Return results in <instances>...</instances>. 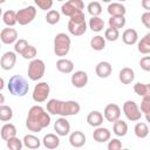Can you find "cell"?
I'll list each match as a JSON object with an SVG mask.
<instances>
[{"instance_id": "9a60e30c", "label": "cell", "mask_w": 150, "mask_h": 150, "mask_svg": "<svg viewBox=\"0 0 150 150\" xmlns=\"http://www.w3.org/2000/svg\"><path fill=\"white\" fill-rule=\"evenodd\" d=\"M111 137V132L108 128H104V127H96V129L94 130L93 132V138L94 141L98 142V143H104L107 141H109Z\"/></svg>"}, {"instance_id": "681fc988", "label": "cell", "mask_w": 150, "mask_h": 150, "mask_svg": "<svg viewBox=\"0 0 150 150\" xmlns=\"http://www.w3.org/2000/svg\"><path fill=\"white\" fill-rule=\"evenodd\" d=\"M5 88V80L2 77H0V91Z\"/></svg>"}, {"instance_id": "6da1fadb", "label": "cell", "mask_w": 150, "mask_h": 150, "mask_svg": "<svg viewBox=\"0 0 150 150\" xmlns=\"http://www.w3.org/2000/svg\"><path fill=\"white\" fill-rule=\"evenodd\" d=\"M50 124V115L41 105H33L28 110L26 128L32 132H40Z\"/></svg>"}, {"instance_id": "7bdbcfd3", "label": "cell", "mask_w": 150, "mask_h": 150, "mask_svg": "<svg viewBox=\"0 0 150 150\" xmlns=\"http://www.w3.org/2000/svg\"><path fill=\"white\" fill-rule=\"evenodd\" d=\"M35 5L42 9V11H47V9H50L52 6H53V0H34Z\"/></svg>"}, {"instance_id": "836d02e7", "label": "cell", "mask_w": 150, "mask_h": 150, "mask_svg": "<svg viewBox=\"0 0 150 150\" xmlns=\"http://www.w3.org/2000/svg\"><path fill=\"white\" fill-rule=\"evenodd\" d=\"M134 91H135L138 96L143 97V96L150 94V84H148V83H142V82H137V83L134 84Z\"/></svg>"}, {"instance_id": "f6af8a7d", "label": "cell", "mask_w": 150, "mask_h": 150, "mask_svg": "<svg viewBox=\"0 0 150 150\" xmlns=\"http://www.w3.org/2000/svg\"><path fill=\"white\" fill-rule=\"evenodd\" d=\"M139 66L144 71H150V56H143L139 61Z\"/></svg>"}, {"instance_id": "9c48e42d", "label": "cell", "mask_w": 150, "mask_h": 150, "mask_svg": "<svg viewBox=\"0 0 150 150\" xmlns=\"http://www.w3.org/2000/svg\"><path fill=\"white\" fill-rule=\"evenodd\" d=\"M103 117L108 121V122H115L116 120H118L121 117V108L115 104V103H109L105 105L104 111H103Z\"/></svg>"}, {"instance_id": "30bf717a", "label": "cell", "mask_w": 150, "mask_h": 150, "mask_svg": "<svg viewBox=\"0 0 150 150\" xmlns=\"http://www.w3.org/2000/svg\"><path fill=\"white\" fill-rule=\"evenodd\" d=\"M16 63V53L15 52H6L0 59V67L4 70H11Z\"/></svg>"}, {"instance_id": "60d3db41", "label": "cell", "mask_w": 150, "mask_h": 150, "mask_svg": "<svg viewBox=\"0 0 150 150\" xmlns=\"http://www.w3.org/2000/svg\"><path fill=\"white\" fill-rule=\"evenodd\" d=\"M61 12H62V14L63 15H66V16H71L74 13H76V12H79L71 4H69L68 1H66V4H63L62 6H61Z\"/></svg>"}, {"instance_id": "2e32d148", "label": "cell", "mask_w": 150, "mask_h": 150, "mask_svg": "<svg viewBox=\"0 0 150 150\" xmlns=\"http://www.w3.org/2000/svg\"><path fill=\"white\" fill-rule=\"evenodd\" d=\"M112 71V67L108 61H101L95 67V73L100 79H107L110 76Z\"/></svg>"}, {"instance_id": "5b68a950", "label": "cell", "mask_w": 150, "mask_h": 150, "mask_svg": "<svg viewBox=\"0 0 150 150\" xmlns=\"http://www.w3.org/2000/svg\"><path fill=\"white\" fill-rule=\"evenodd\" d=\"M46 71V64L42 60L40 59H33L30 60L29 64H28V69H27V74L28 77L32 81H39L43 77Z\"/></svg>"}, {"instance_id": "e0dca14e", "label": "cell", "mask_w": 150, "mask_h": 150, "mask_svg": "<svg viewBox=\"0 0 150 150\" xmlns=\"http://www.w3.org/2000/svg\"><path fill=\"white\" fill-rule=\"evenodd\" d=\"M86 135L82 132V131H73L70 135H69V143L71 146L74 148H81L86 144Z\"/></svg>"}, {"instance_id": "484cf974", "label": "cell", "mask_w": 150, "mask_h": 150, "mask_svg": "<svg viewBox=\"0 0 150 150\" xmlns=\"http://www.w3.org/2000/svg\"><path fill=\"white\" fill-rule=\"evenodd\" d=\"M108 13L110 16H115V15H124L127 9L124 7V5H122V2H112L109 4L108 8H107Z\"/></svg>"}, {"instance_id": "7402d4cb", "label": "cell", "mask_w": 150, "mask_h": 150, "mask_svg": "<svg viewBox=\"0 0 150 150\" xmlns=\"http://www.w3.org/2000/svg\"><path fill=\"white\" fill-rule=\"evenodd\" d=\"M87 122L90 127H100L103 123V115L98 111V110H93L88 114L87 116Z\"/></svg>"}, {"instance_id": "52a82bcc", "label": "cell", "mask_w": 150, "mask_h": 150, "mask_svg": "<svg viewBox=\"0 0 150 150\" xmlns=\"http://www.w3.org/2000/svg\"><path fill=\"white\" fill-rule=\"evenodd\" d=\"M36 16V8L34 6H28L21 8L16 12V22L21 26H26L30 23Z\"/></svg>"}, {"instance_id": "c3c4849f", "label": "cell", "mask_w": 150, "mask_h": 150, "mask_svg": "<svg viewBox=\"0 0 150 150\" xmlns=\"http://www.w3.org/2000/svg\"><path fill=\"white\" fill-rule=\"evenodd\" d=\"M142 7L145 11H150V0H142Z\"/></svg>"}, {"instance_id": "4316f807", "label": "cell", "mask_w": 150, "mask_h": 150, "mask_svg": "<svg viewBox=\"0 0 150 150\" xmlns=\"http://www.w3.org/2000/svg\"><path fill=\"white\" fill-rule=\"evenodd\" d=\"M137 49L141 54H144V55H148L150 53V33L145 34L141 39V41H138Z\"/></svg>"}, {"instance_id": "4dcf8cb0", "label": "cell", "mask_w": 150, "mask_h": 150, "mask_svg": "<svg viewBox=\"0 0 150 150\" xmlns=\"http://www.w3.org/2000/svg\"><path fill=\"white\" fill-rule=\"evenodd\" d=\"M88 25H89V28L93 32H101L104 28V21L100 16H91Z\"/></svg>"}, {"instance_id": "bcb514c9", "label": "cell", "mask_w": 150, "mask_h": 150, "mask_svg": "<svg viewBox=\"0 0 150 150\" xmlns=\"http://www.w3.org/2000/svg\"><path fill=\"white\" fill-rule=\"evenodd\" d=\"M141 21H142V23L145 26V28H149V29H150V12H149V11H146L145 13L142 14Z\"/></svg>"}, {"instance_id": "f907efd6", "label": "cell", "mask_w": 150, "mask_h": 150, "mask_svg": "<svg viewBox=\"0 0 150 150\" xmlns=\"http://www.w3.org/2000/svg\"><path fill=\"white\" fill-rule=\"evenodd\" d=\"M4 103H5V96L0 94V104H4Z\"/></svg>"}, {"instance_id": "7a4b0ae2", "label": "cell", "mask_w": 150, "mask_h": 150, "mask_svg": "<svg viewBox=\"0 0 150 150\" xmlns=\"http://www.w3.org/2000/svg\"><path fill=\"white\" fill-rule=\"evenodd\" d=\"M80 104L76 101H60L52 98L47 102V111L50 115H60L63 117L74 116L80 112Z\"/></svg>"}, {"instance_id": "db71d44e", "label": "cell", "mask_w": 150, "mask_h": 150, "mask_svg": "<svg viewBox=\"0 0 150 150\" xmlns=\"http://www.w3.org/2000/svg\"><path fill=\"white\" fill-rule=\"evenodd\" d=\"M5 1H6V0H0V5H1V4H4Z\"/></svg>"}, {"instance_id": "816d5d0a", "label": "cell", "mask_w": 150, "mask_h": 150, "mask_svg": "<svg viewBox=\"0 0 150 150\" xmlns=\"http://www.w3.org/2000/svg\"><path fill=\"white\" fill-rule=\"evenodd\" d=\"M102 1H103V2H107V4H109L111 0H102Z\"/></svg>"}, {"instance_id": "74e56055", "label": "cell", "mask_w": 150, "mask_h": 150, "mask_svg": "<svg viewBox=\"0 0 150 150\" xmlns=\"http://www.w3.org/2000/svg\"><path fill=\"white\" fill-rule=\"evenodd\" d=\"M60 13L57 12V11H55V9H50V11H48L47 12V15H46V21H47V23H49V25H56L59 21H60Z\"/></svg>"}, {"instance_id": "d6986e66", "label": "cell", "mask_w": 150, "mask_h": 150, "mask_svg": "<svg viewBox=\"0 0 150 150\" xmlns=\"http://www.w3.org/2000/svg\"><path fill=\"white\" fill-rule=\"evenodd\" d=\"M56 69L60 71V73H63V74H70L73 70H74V63L71 60H68V59H60L56 61Z\"/></svg>"}, {"instance_id": "ffe728a7", "label": "cell", "mask_w": 150, "mask_h": 150, "mask_svg": "<svg viewBox=\"0 0 150 150\" xmlns=\"http://www.w3.org/2000/svg\"><path fill=\"white\" fill-rule=\"evenodd\" d=\"M122 40L125 45L132 46L138 41V33L134 28H128L122 34Z\"/></svg>"}, {"instance_id": "ac0fdd59", "label": "cell", "mask_w": 150, "mask_h": 150, "mask_svg": "<svg viewBox=\"0 0 150 150\" xmlns=\"http://www.w3.org/2000/svg\"><path fill=\"white\" fill-rule=\"evenodd\" d=\"M42 144L47 149H56L60 145V138L59 135L55 134H47L42 138Z\"/></svg>"}, {"instance_id": "b9f144b4", "label": "cell", "mask_w": 150, "mask_h": 150, "mask_svg": "<svg viewBox=\"0 0 150 150\" xmlns=\"http://www.w3.org/2000/svg\"><path fill=\"white\" fill-rule=\"evenodd\" d=\"M28 46V42L25 39H19L14 42V52L16 54H22V52L26 49V47Z\"/></svg>"}, {"instance_id": "f546056e", "label": "cell", "mask_w": 150, "mask_h": 150, "mask_svg": "<svg viewBox=\"0 0 150 150\" xmlns=\"http://www.w3.org/2000/svg\"><path fill=\"white\" fill-rule=\"evenodd\" d=\"M2 21L6 26L8 27H13L16 23V12L8 9L2 14Z\"/></svg>"}, {"instance_id": "3957f363", "label": "cell", "mask_w": 150, "mask_h": 150, "mask_svg": "<svg viewBox=\"0 0 150 150\" xmlns=\"http://www.w3.org/2000/svg\"><path fill=\"white\" fill-rule=\"evenodd\" d=\"M7 88H8V91L13 96L22 97V96L27 95V93L29 90V84H28V81L23 76L13 75L8 81Z\"/></svg>"}, {"instance_id": "8d00e7d4", "label": "cell", "mask_w": 150, "mask_h": 150, "mask_svg": "<svg viewBox=\"0 0 150 150\" xmlns=\"http://www.w3.org/2000/svg\"><path fill=\"white\" fill-rule=\"evenodd\" d=\"M87 9H88V13L91 16H98L102 13V6H101V4L98 1L89 2L88 6H87Z\"/></svg>"}, {"instance_id": "4fadbf2b", "label": "cell", "mask_w": 150, "mask_h": 150, "mask_svg": "<svg viewBox=\"0 0 150 150\" xmlns=\"http://www.w3.org/2000/svg\"><path fill=\"white\" fill-rule=\"evenodd\" d=\"M88 74L83 70H77L75 71L73 75H71V84L75 87V88H83L87 86L88 83Z\"/></svg>"}, {"instance_id": "11a10c76", "label": "cell", "mask_w": 150, "mask_h": 150, "mask_svg": "<svg viewBox=\"0 0 150 150\" xmlns=\"http://www.w3.org/2000/svg\"><path fill=\"white\" fill-rule=\"evenodd\" d=\"M123 1H125V0H117V2H123Z\"/></svg>"}, {"instance_id": "e575fe53", "label": "cell", "mask_w": 150, "mask_h": 150, "mask_svg": "<svg viewBox=\"0 0 150 150\" xmlns=\"http://www.w3.org/2000/svg\"><path fill=\"white\" fill-rule=\"evenodd\" d=\"M141 112L145 115V118L146 121L149 122L150 117H149V114H150V94L143 96L142 98V102H141Z\"/></svg>"}, {"instance_id": "ba28073f", "label": "cell", "mask_w": 150, "mask_h": 150, "mask_svg": "<svg viewBox=\"0 0 150 150\" xmlns=\"http://www.w3.org/2000/svg\"><path fill=\"white\" fill-rule=\"evenodd\" d=\"M50 93V87L47 82H39L38 84H35L33 94H32V98L34 102L36 103H42L45 101H47L48 96Z\"/></svg>"}, {"instance_id": "d6a6232c", "label": "cell", "mask_w": 150, "mask_h": 150, "mask_svg": "<svg viewBox=\"0 0 150 150\" xmlns=\"http://www.w3.org/2000/svg\"><path fill=\"white\" fill-rule=\"evenodd\" d=\"M13 118V109L9 105L0 104V121L8 122Z\"/></svg>"}, {"instance_id": "44dd1931", "label": "cell", "mask_w": 150, "mask_h": 150, "mask_svg": "<svg viewBox=\"0 0 150 150\" xmlns=\"http://www.w3.org/2000/svg\"><path fill=\"white\" fill-rule=\"evenodd\" d=\"M118 79L123 84H130L135 79V71L129 67H124L120 70Z\"/></svg>"}, {"instance_id": "603a6c76", "label": "cell", "mask_w": 150, "mask_h": 150, "mask_svg": "<svg viewBox=\"0 0 150 150\" xmlns=\"http://www.w3.org/2000/svg\"><path fill=\"white\" fill-rule=\"evenodd\" d=\"M22 143L27 149H39L41 146V141L33 134L25 135V137L22 139Z\"/></svg>"}, {"instance_id": "f35d334b", "label": "cell", "mask_w": 150, "mask_h": 150, "mask_svg": "<svg viewBox=\"0 0 150 150\" xmlns=\"http://www.w3.org/2000/svg\"><path fill=\"white\" fill-rule=\"evenodd\" d=\"M118 38H120V32H118V29L109 27V28H107V29L104 30V39H105V40L112 42V41H116Z\"/></svg>"}, {"instance_id": "f1b7e54d", "label": "cell", "mask_w": 150, "mask_h": 150, "mask_svg": "<svg viewBox=\"0 0 150 150\" xmlns=\"http://www.w3.org/2000/svg\"><path fill=\"white\" fill-rule=\"evenodd\" d=\"M134 132H135L136 137H138V138H145L149 135V127L144 122H138V123H136V125L134 128Z\"/></svg>"}, {"instance_id": "9f6ffc18", "label": "cell", "mask_w": 150, "mask_h": 150, "mask_svg": "<svg viewBox=\"0 0 150 150\" xmlns=\"http://www.w3.org/2000/svg\"><path fill=\"white\" fill-rule=\"evenodd\" d=\"M56 1H64V0H56Z\"/></svg>"}, {"instance_id": "83f0119b", "label": "cell", "mask_w": 150, "mask_h": 150, "mask_svg": "<svg viewBox=\"0 0 150 150\" xmlns=\"http://www.w3.org/2000/svg\"><path fill=\"white\" fill-rule=\"evenodd\" d=\"M125 18L124 15H115V16H110L109 20H108V23H109V27L111 28H116V29H120V28H123L125 26Z\"/></svg>"}, {"instance_id": "d4e9b609", "label": "cell", "mask_w": 150, "mask_h": 150, "mask_svg": "<svg viewBox=\"0 0 150 150\" xmlns=\"http://www.w3.org/2000/svg\"><path fill=\"white\" fill-rule=\"evenodd\" d=\"M0 136L4 141H7L8 138L16 136V127L12 123H6L2 125L1 130H0Z\"/></svg>"}, {"instance_id": "cb8c5ba5", "label": "cell", "mask_w": 150, "mask_h": 150, "mask_svg": "<svg viewBox=\"0 0 150 150\" xmlns=\"http://www.w3.org/2000/svg\"><path fill=\"white\" fill-rule=\"evenodd\" d=\"M114 123V125H112V131H114V134L116 135V136H118V137H123V136H125L127 135V132H128V124H127V122H124L123 120H116L115 122H112Z\"/></svg>"}, {"instance_id": "6f0895ef", "label": "cell", "mask_w": 150, "mask_h": 150, "mask_svg": "<svg viewBox=\"0 0 150 150\" xmlns=\"http://www.w3.org/2000/svg\"><path fill=\"white\" fill-rule=\"evenodd\" d=\"M0 48H1V43H0Z\"/></svg>"}, {"instance_id": "277c9868", "label": "cell", "mask_w": 150, "mask_h": 150, "mask_svg": "<svg viewBox=\"0 0 150 150\" xmlns=\"http://www.w3.org/2000/svg\"><path fill=\"white\" fill-rule=\"evenodd\" d=\"M71 40L68 34L59 33L54 38V53L56 56H66L70 50Z\"/></svg>"}, {"instance_id": "d590c367", "label": "cell", "mask_w": 150, "mask_h": 150, "mask_svg": "<svg viewBox=\"0 0 150 150\" xmlns=\"http://www.w3.org/2000/svg\"><path fill=\"white\" fill-rule=\"evenodd\" d=\"M6 143H7V148L11 149V150H21L22 146H23L22 139H20L16 136H13V137L8 138L6 141Z\"/></svg>"}, {"instance_id": "7c38bea8", "label": "cell", "mask_w": 150, "mask_h": 150, "mask_svg": "<svg viewBox=\"0 0 150 150\" xmlns=\"http://www.w3.org/2000/svg\"><path fill=\"white\" fill-rule=\"evenodd\" d=\"M54 130L56 131V135H59V136H67L70 132V124H69L68 120L63 116L57 118L54 122Z\"/></svg>"}, {"instance_id": "8fae6325", "label": "cell", "mask_w": 150, "mask_h": 150, "mask_svg": "<svg viewBox=\"0 0 150 150\" xmlns=\"http://www.w3.org/2000/svg\"><path fill=\"white\" fill-rule=\"evenodd\" d=\"M18 40V30L15 28H4L0 32V41L5 45H12Z\"/></svg>"}, {"instance_id": "8992f818", "label": "cell", "mask_w": 150, "mask_h": 150, "mask_svg": "<svg viewBox=\"0 0 150 150\" xmlns=\"http://www.w3.org/2000/svg\"><path fill=\"white\" fill-rule=\"evenodd\" d=\"M123 112L125 117L131 122H137L142 118V112L137 105V103L132 100H128L123 103Z\"/></svg>"}, {"instance_id": "ab89813d", "label": "cell", "mask_w": 150, "mask_h": 150, "mask_svg": "<svg viewBox=\"0 0 150 150\" xmlns=\"http://www.w3.org/2000/svg\"><path fill=\"white\" fill-rule=\"evenodd\" d=\"M36 54H38L36 48H35L34 46H32V45H28V46L26 47V49L22 52L21 56H22L25 60H33V59H35Z\"/></svg>"}, {"instance_id": "f5cc1de1", "label": "cell", "mask_w": 150, "mask_h": 150, "mask_svg": "<svg viewBox=\"0 0 150 150\" xmlns=\"http://www.w3.org/2000/svg\"><path fill=\"white\" fill-rule=\"evenodd\" d=\"M1 16H2V8L0 7V18H1Z\"/></svg>"}, {"instance_id": "1f68e13d", "label": "cell", "mask_w": 150, "mask_h": 150, "mask_svg": "<svg viewBox=\"0 0 150 150\" xmlns=\"http://www.w3.org/2000/svg\"><path fill=\"white\" fill-rule=\"evenodd\" d=\"M90 46L94 50H97V52L103 50L105 48V39L101 35H95L90 40Z\"/></svg>"}, {"instance_id": "5bb4252c", "label": "cell", "mask_w": 150, "mask_h": 150, "mask_svg": "<svg viewBox=\"0 0 150 150\" xmlns=\"http://www.w3.org/2000/svg\"><path fill=\"white\" fill-rule=\"evenodd\" d=\"M68 30L71 35L74 36H81L86 33L87 30V22L82 21V22H75L69 20L68 21Z\"/></svg>"}, {"instance_id": "7dc6e473", "label": "cell", "mask_w": 150, "mask_h": 150, "mask_svg": "<svg viewBox=\"0 0 150 150\" xmlns=\"http://www.w3.org/2000/svg\"><path fill=\"white\" fill-rule=\"evenodd\" d=\"M69 4H71L77 11H82L84 8V4L82 0H68Z\"/></svg>"}, {"instance_id": "ee69618b", "label": "cell", "mask_w": 150, "mask_h": 150, "mask_svg": "<svg viewBox=\"0 0 150 150\" xmlns=\"http://www.w3.org/2000/svg\"><path fill=\"white\" fill-rule=\"evenodd\" d=\"M108 149L109 150H120V149H122V142L118 138H112L108 143Z\"/></svg>"}]
</instances>
